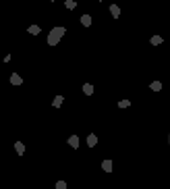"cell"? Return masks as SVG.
<instances>
[{"label": "cell", "mask_w": 170, "mask_h": 189, "mask_svg": "<svg viewBox=\"0 0 170 189\" xmlns=\"http://www.w3.org/2000/svg\"><path fill=\"white\" fill-rule=\"evenodd\" d=\"M64 33H66V29H64V27H54L50 33H48V44H50V46H56Z\"/></svg>", "instance_id": "6da1fadb"}, {"label": "cell", "mask_w": 170, "mask_h": 189, "mask_svg": "<svg viewBox=\"0 0 170 189\" xmlns=\"http://www.w3.org/2000/svg\"><path fill=\"white\" fill-rule=\"evenodd\" d=\"M15 150H17V154L21 156V154H25V146H23V141H17L15 144Z\"/></svg>", "instance_id": "277c9868"}, {"label": "cell", "mask_w": 170, "mask_h": 189, "mask_svg": "<svg viewBox=\"0 0 170 189\" xmlns=\"http://www.w3.org/2000/svg\"><path fill=\"white\" fill-rule=\"evenodd\" d=\"M95 144H98V137H95V135H93V133H91V135H89V137H87V146H89V148H93V146H95Z\"/></svg>", "instance_id": "52a82bcc"}, {"label": "cell", "mask_w": 170, "mask_h": 189, "mask_svg": "<svg viewBox=\"0 0 170 189\" xmlns=\"http://www.w3.org/2000/svg\"><path fill=\"white\" fill-rule=\"evenodd\" d=\"M150 42H152V46H160V44H162V42H164V40H162V38H160V35H154V38H152V40H150Z\"/></svg>", "instance_id": "7c38bea8"}, {"label": "cell", "mask_w": 170, "mask_h": 189, "mask_svg": "<svg viewBox=\"0 0 170 189\" xmlns=\"http://www.w3.org/2000/svg\"><path fill=\"white\" fill-rule=\"evenodd\" d=\"M98 2H102V0H98Z\"/></svg>", "instance_id": "ac0fdd59"}, {"label": "cell", "mask_w": 170, "mask_h": 189, "mask_svg": "<svg viewBox=\"0 0 170 189\" xmlns=\"http://www.w3.org/2000/svg\"><path fill=\"white\" fill-rule=\"evenodd\" d=\"M83 93H85V96H91V93H93V85L91 83H85L83 85Z\"/></svg>", "instance_id": "8992f818"}, {"label": "cell", "mask_w": 170, "mask_h": 189, "mask_svg": "<svg viewBox=\"0 0 170 189\" xmlns=\"http://www.w3.org/2000/svg\"><path fill=\"white\" fill-rule=\"evenodd\" d=\"M150 87H152V91H160V89H162V83H160V81H154Z\"/></svg>", "instance_id": "5bb4252c"}, {"label": "cell", "mask_w": 170, "mask_h": 189, "mask_svg": "<svg viewBox=\"0 0 170 189\" xmlns=\"http://www.w3.org/2000/svg\"><path fill=\"white\" fill-rule=\"evenodd\" d=\"M27 31H29L31 35H37V33H40V27H37V25H29V29H27Z\"/></svg>", "instance_id": "4fadbf2b"}, {"label": "cell", "mask_w": 170, "mask_h": 189, "mask_svg": "<svg viewBox=\"0 0 170 189\" xmlns=\"http://www.w3.org/2000/svg\"><path fill=\"white\" fill-rule=\"evenodd\" d=\"M68 146L79 150V137H77V135H71V137H68Z\"/></svg>", "instance_id": "3957f363"}, {"label": "cell", "mask_w": 170, "mask_h": 189, "mask_svg": "<svg viewBox=\"0 0 170 189\" xmlns=\"http://www.w3.org/2000/svg\"><path fill=\"white\" fill-rule=\"evenodd\" d=\"M110 13H112V17H114V19H118V15H120V11H118V6H116V4H110Z\"/></svg>", "instance_id": "30bf717a"}, {"label": "cell", "mask_w": 170, "mask_h": 189, "mask_svg": "<svg viewBox=\"0 0 170 189\" xmlns=\"http://www.w3.org/2000/svg\"><path fill=\"white\" fill-rule=\"evenodd\" d=\"M129 106H131L129 100H120V102H118V108H129Z\"/></svg>", "instance_id": "9a60e30c"}, {"label": "cell", "mask_w": 170, "mask_h": 189, "mask_svg": "<svg viewBox=\"0 0 170 189\" xmlns=\"http://www.w3.org/2000/svg\"><path fill=\"white\" fill-rule=\"evenodd\" d=\"M91 23H93V19H91V15H83V17H81V25H83V27H89V25H91Z\"/></svg>", "instance_id": "7a4b0ae2"}, {"label": "cell", "mask_w": 170, "mask_h": 189, "mask_svg": "<svg viewBox=\"0 0 170 189\" xmlns=\"http://www.w3.org/2000/svg\"><path fill=\"white\" fill-rule=\"evenodd\" d=\"M56 189H66V183H64V181H58V183H56Z\"/></svg>", "instance_id": "2e32d148"}, {"label": "cell", "mask_w": 170, "mask_h": 189, "mask_svg": "<svg viewBox=\"0 0 170 189\" xmlns=\"http://www.w3.org/2000/svg\"><path fill=\"white\" fill-rule=\"evenodd\" d=\"M64 6H66L68 11H73V8H77V2H75V0H66V2H64Z\"/></svg>", "instance_id": "8fae6325"}, {"label": "cell", "mask_w": 170, "mask_h": 189, "mask_svg": "<svg viewBox=\"0 0 170 189\" xmlns=\"http://www.w3.org/2000/svg\"><path fill=\"white\" fill-rule=\"evenodd\" d=\"M168 144H170V135H168Z\"/></svg>", "instance_id": "e0dca14e"}, {"label": "cell", "mask_w": 170, "mask_h": 189, "mask_svg": "<svg viewBox=\"0 0 170 189\" xmlns=\"http://www.w3.org/2000/svg\"><path fill=\"white\" fill-rule=\"evenodd\" d=\"M62 102H64V98H62V96H56V98H54V102H52V106H54V108H60V106H62Z\"/></svg>", "instance_id": "ba28073f"}, {"label": "cell", "mask_w": 170, "mask_h": 189, "mask_svg": "<svg viewBox=\"0 0 170 189\" xmlns=\"http://www.w3.org/2000/svg\"><path fill=\"white\" fill-rule=\"evenodd\" d=\"M102 168H104L106 173H110V171H112V160H104V162H102Z\"/></svg>", "instance_id": "9c48e42d"}, {"label": "cell", "mask_w": 170, "mask_h": 189, "mask_svg": "<svg viewBox=\"0 0 170 189\" xmlns=\"http://www.w3.org/2000/svg\"><path fill=\"white\" fill-rule=\"evenodd\" d=\"M11 83H13V85H21V83H23V79H21L17 73H13V75H11Z\"/></svg>", "instance_id": "5b68a950"}]
</instances>
